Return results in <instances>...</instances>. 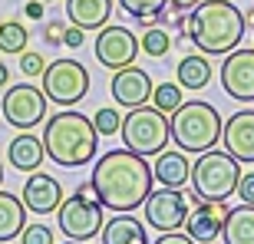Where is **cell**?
<instances>
[{
    "label": "cell",
    "mask_w": 254,
    "mask_h": 244,
    "mask_svg": "<svg viewBox=\"0 0 254 244\" xmlns=\"http://www.w3.org/2000/svg\"><path fill=\"white\" fill-rule=\"evenodd\" d=\"M119 132H123L126 149L139 152V155H159L172 139L169 116L162 113V109H155L152 103L129 109V116L123 119V129Z\"/></svg>",
    "instance_id": "6"
},
{
    "label": "cell",
    "mask_w": 254,
    "mask_h": 244,
    "mask_svg": "<svg viewBox=\"0 0 254 244\" xmlns=\"http://www.w3.org/2000/svg\"><path fill=\"white\" fill-rule=\"evenodd\" d=\"M20 69H23V76H43L47 63H43V57H40V53L23 50V53H20Z\"/></svg>",
    "instance_id": "30"
},
{
    "label": "cell",
    "mask_w": 254,
    "mask_h": 244,
    "mask_svg": "<svg viewBox=\"0 0 254 244\" xmlns=\"http://www.w3.org/2000/svg\"><path fill=\"white\" fill-rule=\"evenodd\" d=\"M201 0H169V7L175 10V13H189V10H195Z\"/></svg>",
    "instance_id": "35"
},
{
    "label": "cell",
    "mask_w": 254,
    "mask_h": 244,
    "mask_svg": "<svg viewBox=\"0 0 254 244\" xmlns=\"http://www.w3.org/2000/svg\"><path fill=\"white\" fill-rule=\"evenodd\" d=\"M27 225V205L10 191H0V241H13L20 238Z\"/></svg>",
    "instance_id": "22"
},
{
    "label": "cell",
    "mask_w": 254,
    "mask_h": 244,
    "mask_svg": "<svg viewBox=\"0 0 254 244\" xmlns=\"http://www.w3.org/2000/svg\"><path fill=\"white\" fill-rule=\"evenodd\" d=\"M96 142H99V132H96L93 119H86L83 113H57L53 119H47V129H43V149H47V159H53L63 169H79L96 155Z\"/></svg>",
    "instance_id": "3"
},
{
    "label": "cell",
    "mask_w": 254,
    "mask_h": 244,
    "mask_svg": "<svg viewBox=\"0 0 254 244\" xmlns=\"http://www.w3.org/2000/svg\"><path fill=\"white\" fill-rule=\"evenodd\" d=\"M238 198H241V205H254V172H248V175H241L238 179Z\"/></svg>",
    "instance_id": "31"
},
{
    "label": "cell",
    "mask_w": 254,
    "mask_h": 244,
    "mask_svg": "<svg viewBox=\"0 0 254 244\" xmlns=\"http://www.w3.org/2000/svg\"><path fill=\"white\" fill-rule=\"evenodd\" d=\"M145 208V221L155 231H179L189 218V198L182 195V188H159L149 191V198L142 201Z\"/></svg>",
    "instance_id": "10"
},
{
    "label": "cell",
    "mask_w": 254,
    "mask_h": 244,
    "mask_svg": "<svg viewBox=\"0 0 254 244\" xmlns=\"http://www.w3.org/2000/svg\"><path fill=\"white\" fill-rule=\"evenodd\" d=\"M30 43V33L23 23H17V20H0V53H23Z\"/></svg>",
    "instance_id": "24"
},
{
    "label": "cell",
    "mask_w": 254,
    "mask_h": 244,
    "mask_svg": "<svg viewBox=\"0 0 254 244\" xmlns=\"http://www.w3.org/2000/svg\"><path fill=\"white\" fill-rule=\"evenodd\" d=\"M63 30H66V23H60V20H50L47 27H43V40H47L50 47H60V43H63Z\"/></svg>",
    "instance_id": "33"
},
{
    "label": "cell",
    "mask_w": 254,
    "mask_h": 244,
    "mask_svg": "<svg viewBox=\"0 0 254 244\" xmlns=\"http://www.w3.org/2000/svg\"><path fill=\"white\" fill-rule=\"evenodd\" d=\"M93 125L99 135H116V132L123 129V116L116 113L113 106H106V109H99V113L93 116Z\"/></svg>",
    "instance_id": "28"
},
{
    "label": "cell",
    "mask_w": 254,
    "mask_h": 244,
    "mask_svg": "<svg viewBox=\"0 0 254 244\" xmlns=\"http://www.w3.org/2000/svg\"><path fill=\"white\" fill-rule=\"evenodd\" d=\"M7 79H10V69L7 63H0V86H7Z\"/></svg>",
    "instance_id": "37"
},
{
    "label": "cell",
    "mask_w": 254,
    "mask_h": 244,
    "mask_svg": "<svg viewBox=\"0 0 254 244\" xmlns=\"http://www.w3.org/2000/svg\"><path fill=\"white\" fill-rule=\"evenodd\" d=\"M221 238H225V244H254V205L228 208Z\"/></svg>",
    "instance_id": "21"
},
{
    "label": "cell",
    "mask_w": 254,
    "mask_h": 244,
    "mask_svg": "<svg viewBox=\"0 0 254 244\" xmlns=\"http://www.w3.org/2000/svg\"><path fill=\"white\" fill-rule=\"evenodd\" d=\"M109 93L119 106L126 109H135V106H145L152 96V76L139 66H123V69H113V79H109Z\"/></svg>",
    "instance_id": "14"
},
{
    "label": "cell",
    "mask_w": 254,
    "mask_h": 244,
    "mask_svg": "<svg viewBox=\"0 0 254 244\" xmlns=\"http://www.w3.org/2000/svg\"><path fill=\"white\" fill-rule=\"evenodd\" d=\"M155 244H198V241H191L189 235H175V231H162V238Z\"/></svg>",
    "instance_id": "34"
},
{
    "label": "cell",
    "mask_w": 254,
    "mask_h": 244,
    "mask_svg": "<svg viewBox=\"0 0 254 244\" xmlns=\"http://www.w3.org/2000/svg\"><path fill=\"white\" fill-rule=\"evenodd\" d=\"M66 244H86V241H66Z\"/></svg>",
    "instance_id": "40"
},
{
    "label": "cell",
    "mask_w": 254,
    "mask_h": 244,
    "mask_svg": "<svg viewBox=\"0 0 254 244\" xmlns=\"http://www.w3.org/2000/svg\"><path fill=\"white\" fill-rule=\"evenodd\" d=\"M23 13H27L30 20H43V0H30L27 7H23Z\"/></svg>",
    "instance_id": "36"
},
{
    "label": "cell",
    "mask_w": 254,
    "mask_h": 244,
    "mask_svg": "<svg viewBox=\"0 0 254 244\" xmlns=\"http://www.w3.org/2000/svg\"><path fill=\"white\" fill-rule=\"evenodd\" d=\"M139 50L149 53V57H155V60H162L172 50V37L159 27H145V33H142V40H139Z\"/></svg>",
    "instance_id": "26"
},
{
    "label": "cell",
    "mask_w": 254,
    "mask_h": 244,
    "mask_svg": "<svg viewBox=\"0 0 254 244\" xmlns=\"http://www.w3.org/2000/svg\"><path fill=\"white\" fill-rule=\"evenodd\" d=\"M20 201H23L27 211H33V215H50V211H57L60 201H63V185H60L53 175H47V172H30V179L23 182Z\"/></svg>",
    "instance_id": "15"
},
{
    "label": "cell",
    "mask_w": 254,
    "mask_h": 244,
    "mask_svg": "<svg viewBox=\"0 0 254 244\" xmlns=\"http://www.w3.org/2000/svg\"><path fill=\"white\" fill-rule=\"evenodd\" d=\"M225 218H228L225 201H208V198L191 201V211H189V218H185V235L198 244H211L221 235Z\"/></svg>",
    "instance_id": "13"
},
{
    "label": "cell",
    "mask_w": 254,
    "mask_h": 244,
    "mask_svg": "<svg viewBox=\"0 0 254 244\" xmlns=\"http://www.w3.org/2000/svg\"><path fill=\"white\" fill-rule=\"evenodd\" d=\"M254 27V10H245V30Z\"/></svg>",
    "instance_id": "38"
},
{
    "label": "cell",
    "mask_w": 254,
    "mask_h": 244,
    "mask_svg": "<svg viewBox=\"0 0 254 244\" xmlns=\"http://www.w3.org/2000/svg\"><path fill=\"white\" fill-rule=\"evenodd\" d=\"M20 241L23 244H53V231L47 225H23Z\"/></svg>",
    "instance_id": "29"
},
{
    "label": "cell",
    "mask_w": 254,
    "mask_h": 244,
    "mask_svg": "<svg viewBox=\"0 0 254 244\" xmlns=\"http://www.w3.org/2000/svg\"><path fill=\"white\" fill-rule=\"evenodd\" d=\"M139 57V40L129 27H103L99 37H96V60L109 69H123V66H132Z\"/></svg>",
    "instance_id": "11"
},
{
    "label": "cell",
    "mask_w": 254,
    "mask_h": 244,
    "mask_svg": "<svg viewBox=\"0 0 254 244\" xmlns=\"http://www.w3.org/2000/svg\"><path fill=\"white\" fill-rule=\"evenodd\" d=\"M238 179H241V169H238V159L228 155V152L218 149H205L198 152V162L191 165V182L198 198H208V201H225L238 191Z\"/></svg>",
    "instance_id": "5"
},
{
    "label": "cell",
    "mask_w": 254,
    "mask_h": 244,
    "mask_svg": "<svg viewBox=\"0 0 254 244\" xmlns=\"http://www.w3.org/2000/svg\"><path fill=\"white\" fill-rule=\"evenodd\" d=\"M0 109H3V119H7L13 129H37L40 122L47 119V96H43V89H37V86L17 83L3 93Z\"/></svg>",
    "instance_id": "9"
},
{
    "label": "cell",
    "mask_w": 254,
    "mask_h": 244,
    "mask_svg": "<svg viewBox=\"0 0 254 244\" xmlns=\"http://www.w3.org/2000/svg\"><path fill=\"white\" fill-rule=\"evenodd\" d=\"M89 182L96 185V195H99L103 208L135 211L149 198L155 179H152V165L145 162V155L132 149H109L96 162Z\"/></svg>",
    "instance_id": "1"
},
{
    "label": "cell",
    "mask_w": 254,
    "mask_h": 244,
    "mask_svg": "<svg viewBox=\"0 0 254 244\" xmlns=\"http://www.w3.org/2000/svg\"><path fill=\"white\" fill-rule=\"evenodd\" d=\"M83 40H86V30H79L76 23H66V30H63V47L79 50V47H83Z\"/></svg>",
    "instance_id": "32"
},
{
    "label": "cell",
    "mask_w": 254,
    "mask_h": 244,
    "mask_svg": "<svg viewBox=\"0 0 254 244\" xmlns=\"http://www.w3.org/2000/svg\"><path fill=\"white\" fill-rule=\"evenodd\" d=\"M175 76H179V86L182 89H191V93H198V89H205L208 83H211V63H208L205 53H191V57H185L179 63V69H175Z\"/></svg>",
    "instance_id": "23"
},
{
    "label": "cell",
    "mask_w": 254,
    "mask_h": 244,
    "mask_svg": "<svg viewBox=\"0 0 254 244\" xmlns=\"http://www.w3.org/2000/svg\"><path fill=\"white\" fill-rule=\"evenodd\" d=\"M57 211H60V231L69 241L89 244V238L103 231V201H96V198H83V195L63 198Z\"/></svg>",
    "instance_id": "8"
},
{
    "label": "cell",
    "mask_w": 254,
    "mask_h": 244,
    "mask_svg": "<svg viewBox=\"0 0 254 244\" xmlns=\"http://www.w3.org/2000/svg\"><path fill=\"white\" fill-rule=\"evenodd\" d=\"M119 7L126 13H132V17H162L169 0H119Z\"/></svg>",
    "instance_id": "27"
},
{
    "label": "cell",
    "mask_w": 254,
    "mask_h": 244,
    "mask_svg": "<svg viewBox=\"0 0 254 244\" xmlns=\"http://www.w3.org/2000/svg\"><path fill=\"white\" fill-rule=\"evenodd\" d=\"M149 103L155 106V109H162L165 116H172L182 103H185V99H182V86L179 83H159V86H152Z\"/></svg>",
    "instance_id": "25"
},
{
    "label": "cell",
    "mask_w": 254,
    "mask_h": 244,
    "mask_svg": "<svg viewBox=\"0 0 254 244\" xmlns=\"http://www.w3.org/2000/svg\"><path fill=\"white\" fill-rule=\"evenodd\" d=\"M66 17L79 30H103L113 17V0H66Z\"/></svg>",
    "instance_id": "19"
},
{
    "label": "cell",
    "mask_w": 254,
    "mask_h": 244,
    "mask_svg": "<svg viewBox=\"0 0 254 244\" xmlns=\"http://www.w3.org/2000/svg\"><path fill=\"white\" fill-rule=\"evenodd\" d=\"M185 33L191 37L195 50H201L205 57H221L241 43L245 13L231 0H201L195 10H189Z\"/></svg>",
    "instance_id": "2"
},
{
    "label": "cell",
    "mask_w": 254,
    "mask_h": 244,
    "mask_svg": "<svg viewBox=\"0 0 254 244\" xmlns=\"http://www.w3.org/2000/svg\"><path fill=\"white\" fill-rule=\"evenodd\" d=\"M152 179L162 188H185L191 182V162L182 149H162L152 165Z\"/></svg>",
    "instance_id": "17"
},
{
    "label": "cell",
    "mask_w": 254,
    "mask_h": 244,
    "mask_svg": "<svg viewBox=\"0 0 254 244\" xmlns=\"http://www.w3.org/2000/svg\"><path fill=\"white\" fill-rule=\"evenodd\" d=\"M221 89L238 103H254V50H231L221 63Z\"/></svg>",
    "instance_id": "12"
},
{
    "label": "cell",
    "mask_w": 254,
    "mask_h": 244,
    "mask_svg": "<svg viewBox=\"0 0 254 244\" xmlns=\"http://www.w3.org/2000/svg\"><path fill=\"white\" fill-rule=\"evenodd\" d=\"M99 238H103V244H149L145 225L135 221L129 211H119L113 221H103Z\"/></svg>",
    "instance_id": "20"
},
{
    "label": "cell",
    "mask_w": 254,
    "mask_h": 244,
    "mask_svg": "<svg viewBox=\"0 0 254 244\" xmlns=\"http://www.w3.org/2000/svg\"><path fill=\"white\" fill-rule=\"evenodd\" d=\"M169 125L175 145L182 152H195V155L205 149H215L221 139V129H225V122L211 103H182L172 113Z\"/></svg>",
    "instance_id": "4"
},
{
    "label": "cell",
    "mask_w": 254,
    "mask_h": 244,
    "mask_svg": "<svg viewBox=\"0 0 254 244\" xmlns=\"http://www.w3.org/2000/svg\"><path fill=\"white\" fill-rule=\"evenodd\" d=\"M0 185H3V165H0Z\"/></svg>",
    "instance_id": "39"
},
{
    "label": "cell",
    "mask_w": 254,
    "mask_h": 244,
    "mask_svg": "<svg viewBox=\"0 0 254 244\" xmlns=\"http://www.w3.org/2000/svg\"><path fill=\"white\" fill-rule=\"evenodd\" d=\"M43 159H47L43 139H37L33 132H20V135L10 139V145H7L10 169H17V172H37L40 165H43Z\"/></svg>",
    "instance_id": "18"
},
{
    "label": "cell",
    "mask_w": 254,
    "mask_h": 244,
    "mask_svg": "<svg viewBox=\"0 0 254 244\" xmlns=\"http://www.w3.org/2000/svg\"><path fill=\"white\" fill-rule=\"evenodd\" d=\"M221 142H225V152L235 155L238 162H254V109L231 116L221 129Z\"/></svg>",
    "instance_id": "16"
},
{
    "label": "cell",
    "mask_w": 254,
    "mask_h": 244,
    "mask_svg": "<svg viewBox=\"0 0 254 244\" xmlns=\"http://www.w3.org/2000/svg\"><path fill=\"white\" fill-rule=\"evenodd\" d=\"M43 3H57V0H43Z\"/></svg>",
    "instance_id": "41"
},
{
    "label": "cell",
    "mask_w": 254,
    "mask_h": 244,
    "mask_svg": "<svg viewBox=\"0 0 254 244\" xmlns=\"http://www.w3.org/2000/svg\"><path fill=\"white\" fill-rule=\"evenodd\" d=\"M89 93V69L79 60H57L43 69V96L57 106H76Z\"/></svg>",
    "instance_id": "7"
}]
</instances>
